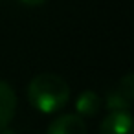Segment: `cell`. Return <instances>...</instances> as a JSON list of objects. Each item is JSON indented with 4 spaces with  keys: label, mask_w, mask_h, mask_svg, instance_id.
<instances>
[{
    "label": "cell",
    "mask_w": 134,
    "mask_h": 134,
    "mask_svg": "<svg viewBox=\"0 0 134 134\" xmlns=\"http://www.w3.org/2000/svg\"><path fill=\"white\" fill-rule=\"evenodd\" d=\"M0 134H17L13 129H9V125L8 127H4V129H0Z\"/></svg>",
    "instance_id": "cell-9"
},
{
    "label": "cell",
    "mask_w": 134,
    "mask_h": 134,
    "mask_svg": "<svg viewBox=\"0 0 134 134\" xmlns=\"http://www.w3.org/2000/svg\"><path fill=\"white\" fill-rule=\"evenodd\" d=\"M30 103L42 114H55L70 101V86L57 74H39L28 85Z\"/></svg>",
    "instance_id": "cell-1"
},
{
    "label": "cell",
    "mask_w": 134,
    "mask_h": 134,
    "mask_svg": "<svg viewBox=\"0 0 134 134\" xmlns=\"http://www.w3.org/2000/svg\"><path fill=\"white\" fill-rule=\"evenodd\" d=\"M105 105L107 108L112 112V110H129L132 101H129L119 90H110L107 96H105Z\"/></svg>",
    "instance_id": "cell-6"
},
{
    "label": "cell",
    "mask_w": 134,
    "mask_h": 134,
    "mask_svg": "<svg viewBox=\"0 0 134 134\" xmlns=\"http://www.w3.org/2000/svg\"><path fill=\"white\" fill-rule=\"evenodd\" d=\"M99 134H132V116L129 110H112L99 125Z\"/></svg>",
    "instance_id": "cell-2"
},
{
    "label": "cell",
    "mask_w": 134,
    "mask_h": 134,
    "mask_svg": "<svg viewBox=\"0 0 134 134\" xmlns=\"http://www.w3.org/2000/svg\"><path fill=\"white\" fill-rule=\"evenodd\" d=\"M19 2L24 4V6H28V8H39V6L46 4V0H19Z\"/></svg>",
    "instance_id": "cell-8"
},
{
    "label": "cell",
    "mask_w": 134,
    "mask_h": 134,
    "mask_svg": "<svg viewBox=\"0 0 134 134\" xmlns=\"http://www.w3.org/2000/svg\"><path fill=\"white\" fill-rule=\"evenodd\" d=\"M118 90L129 99V101H134V75L129 72L125 74L121 79H119V85H118Z\"/></svg>",
    "instance_id": "cell-7"
},
{
    "label": "cell",
    "mask_w": 134,
    "mask_h": 134,
    "mask_svg": "<svg viewBox=\"0 0 134 134\" xmlns=\"http://www.w3.org/2000/svg\"><path fill=\"white\" fill-rule=\"evenodd\" d=\"M46 134H86V125L77 114H63L48 125Z\"/></svg>",
    "instance_id": "cell-3"
},
{
    "label": "cell",
    "mask_w": 134,
    "mask_h": 134,
    "mask_svg": "<svg viewBox=\"0 0 134 134\" xmlns=\"http://www.w3.org/2000/svg\"><path fill=\"white\" fill-rule=\"evenodd\" d=\"M17 112V94L6 83L0 81V129L8 127Z\"/></svg>",
    "instance_id": "cell-4"
},
{
    "label": "cell",
    "mask_w": 134,
    "mask_h": 134,
    "mask_svg": "<svg viewBox=\"0 0 134 134\" xmlns=\"http://www.w3.org/2000/svg\"><path fill=\"white\" fill-rule=\"evenodd\" d=\"M101 97L94 90H83L75 97V112L81 118H92L99 112L101 108Z\"/></svg>",
    "instance_id": "cell-5"
}]
</instances>
